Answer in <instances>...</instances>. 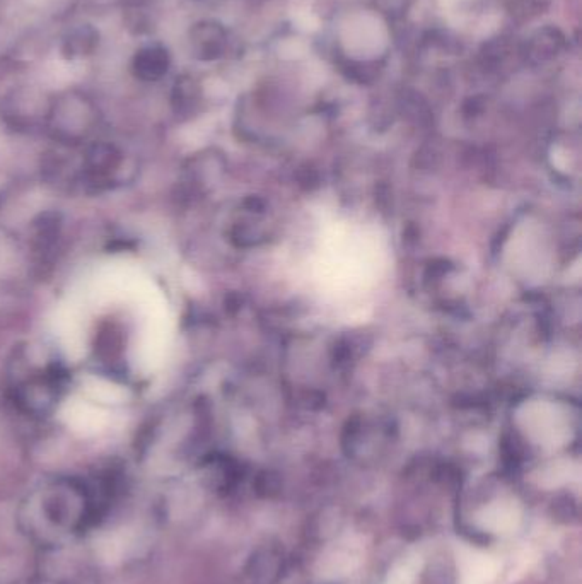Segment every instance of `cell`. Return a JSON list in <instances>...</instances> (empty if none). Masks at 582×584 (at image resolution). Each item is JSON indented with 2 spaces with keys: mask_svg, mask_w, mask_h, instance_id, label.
<instances>
[{
  "mask_svg": "<svg viewBox=\"0 0 582 584\" xmlns=\"http://www.w3.org/2000/svg\"><path fill=\"white\" fill-rule=\"evenodd\" d=\"M99 47V33L91 24H79L70 30L62 41V55L67 60L91 57Z\"/></svg>",
  "mask_w": 582,
  "mask_h": 584,
  "instance_id": "6",
  "label": "cell"
},
{
  "mask_svg": "<svg viewBox=\"0 0 582 584\" xmlns=\"http://www.w3.org/2000/svg\"><path fill=\"white\" fill-rule=\"evenodd\" d=\"M226 43V35L221 26L210 21L195 24L190 33V45L197 59L214 60L221 55Z\"/></svg>",
  "mask_w": 582,
  "mask_h": 584,
  "instance_id": "5",
  "label": "cell"
},
{
  "mask_svg": "<svg viewBox=\"0 0 582 584\" xmlns=\"http://www.w3.org/2000/svg\"><path fill=\"white\" fill-rule=\"evenodd\" d=\"M122 151L110 142H93L84 152L81 180L94 190L111 187L118 182V173L123 168Z\"/></svg>",
  "mask_w": 582,
  "mask_h": 584,
  "instance_id": "3",
  "label": "cell"
},
{
  "mask_svg": "<svg viewBox=\"0 0 582 584\" xmlns=\"http://www.w3.org/2000/svg\"><path fill=\"white\" fill-rule=\"evenodd\" d=\"M171 55L168 48L159 43H149L140 47L132 59V74L142 82H159L169 72Z\"/></svg>",
  "mask_w": 582,
  "mask_h": 584,
  "instance_id": "4",
  "label": "cell"
},
{
  "mask_svg": "<svg viewBox=\"0 0 582 584\" xmlns=\"http://www.w3.org/2000/svg\"><path fill=\"white\" fill-rule=\"evenodd\" d=\"M64 386V374L52 366L33 373L12 388L14 403L28 414L43 415L57 407Z\"/></svg>",
  "mask_w": 582,
  "mask_h": 584,
  "instance_id": "2",
  "label": "cell"
},
{
  "mask_svg": "<svg viewBox=\"0 0 582 584\" xmlns=\"http://www.w3.org/2000/svg\"><path fill=\"white\" fill-rule=\"evenodd\" d=\"M173 108H175L176 113H187L188 110H192L195 106V101H197V86L195 82L190 77H180L178 81L175 82V88H173Z\"/></svg>",
  "mask_w": 582,
  "mask_h": 584,
  "instance_id": "7",
  "label": "cell"
},
{
  "mask_svg": "<svg viewBox=\"0 0 582 584\" xmlns=\"http://www.w3.org/2000/svg\"><path fill=\"white\" fill-rule=\"evenodd\" d=\"M99 113L88 94L79 91L55 96L47 108L45 125L53 141L62 146L76 147L88 141L98 127Z\"/></svg>",
  "mask_w": 582,
  "mask_h": 584,
  "instance_id": "1",
  "label": "cell"
}]
</instances>
